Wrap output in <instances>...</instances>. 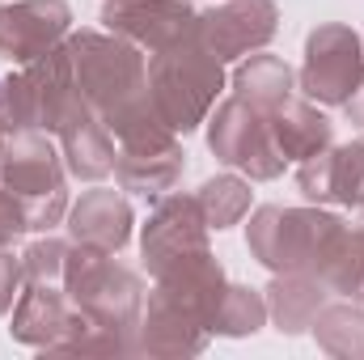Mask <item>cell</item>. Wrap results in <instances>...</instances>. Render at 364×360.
I'll list each match as a JSON object with an SVG mask.
<instances>
[{"mask_svg":"<svg viewBox=\"0 0 364 360\" xmlns=\"http://www.w3.org/2000/svg\"><path fill=\"white\" fill-rule=\"evenodd\" d=\"M0 106L9 132H47V136H60L85 115H93L77 85V68L64 43L30 64H17V73L0 77Z\"/></svg>","mask_w":364,"mask_h":360,"instance_id":"cell-1","label":"cell"},{"mask_svg":"<svg viewBox=\"0 0 364 360\" xmlns=\"http://www.w3.org/2000/svg\"><path fill=\"white\" fill-rule=\"evenodd\" d=\"M220 90H225V64L195 34L149 60L153 106L178 136H191L195 127L208 123L212 106L220 102Z\"/></svg>","mask_w":364,"mask_h":360,"instance_id":"cell-2","label":"cell"},{"mask_svg":"<svg viewBox=\"0 0 364 360\" xmlns=\"http://www.w3.org/2000/svg\"><path fill=\"white\" fill-rule=\"evenodd\" d=\"M348 221H339L335 212H326L322 203L314 208H279V203H263L255 208L250 225H246V250L272 271H301V275H318L335 233Z\"/></svg>","mask_w":364,"mask_h":360,"instance_id":"cell-3","label":"cell"},{"mask_svg":"<svg viewBox=\"0 0 364 360\" xmlns=\"http://www.w3.org/2000/svg\"><path fill=\"white\" fill-rule=\"evenodd\" d=\"M0 186L21 199L30 233H51L73 208L64 153L51 144L47 132H9L0 157Z\"/></svg>","mask_w":364,"mask_h":360,"instance_id":"cell-4","label":"cell"},{"mask_svg":"<svg viewBox=\"0 0 364 360\" xmlns=\"http://www.w3.org/2000/svg\"><path fill=\"white\" fill-rule=\"evenodd\" d=\"M64 47L73 55L77 85L97 119H110L114 110L149 93V60L136 43L110 30H73Z\"/></svg>","mask_w":364,"mask_h":360,"instance_id":"cell-5","label":"cell"},{"mask_svg":"<svg viewBox=\"0 0 364 360\" xmlns=\"http://www.w3.org/2000/svg\"><path fill=\"white\" fill-rule=\"evenodd\" d=\"M60 284H64L68 301L85 318H93L97 327L119 331V335H136L140 314H144V284H140L136 271L123 268L114 255L73 242Z\"/></svg>","mask_w":364,"mask_h":360,"instance_id":"cell-6","label":"cell"},{"mask_svg":"<svg viewBox=\"0 0 364 360\" xmlns=\"http://www.w3.org/2000/svg\"><path fill=\"white\" fill-rule=\"evenodd\" d=\"M208 149L220 166L242 170L250 182H272L288 170L284 153L275 149L272 123L263 110H255L250 102H242L237 93L216 102L208 115Z\"/></svg>","mask_w":364,"mask_h":360,"instance_id":"cell-7","label":"cell"},{"mask_svg":"<svg viewBox=\"0 0 364 360\" xmlns=\"http://www.w3.org/2000/svg\"><path fill=\"white\" fill-rule=\"evenodd\" d=\"M208 233L212 229H208L195 195H178V191L157 195V203H153V212L140 229V255H144L149 275L161 280L182 263H195V259L212 255Z\"/></svg>","mask_w":364,"mask_h":360,"instance_id":"cell-8","label":"cell"},{"mask_svg":"<svg viewBox=\"0 0 364 360\" xmlns=\"http://www.w3.org/2000/svg\"><path fill=\"white\" fill-rule=\"evenodd\" d=\"M364 73V38L343 21H322L305 38V64L296 73V90L309 102L343 106Z\"/></svg>","mask_w":364,"mask_h":360,"instance_id":"cell-9","label":"cell"},{"mask_svg":"<svg viewBox=\"0 0 364 360\" xmlns=\"http://www.w3.org/2000/svg\"><path fill=\"white\" fill-rule=\"evenodd\" d=\"M275 30H279L275 0H220L212 9H203L199 21H195V38L220 64L263 51L275 38Z\"/></svg>","mask_w":364,"mask_h":360,"instance_id":"cell-10","label":"cell"},{"mask_svg":"<svg viewBox=\"0 0 364 360\" xmlns=\"http://www.w3.org/2000/svg\"><path fill=\"white\" fill-rule=\"evenodd\" d=\"M195 4L191 0H106L102 4V26L140 51L157 55L195 34Z\"/></svg>","mask_w":364,"mask_h":360,"instance_id":"cell-11","label":"cell"},{"mask_svg":"<svg viewBox=\"0 0 364 360\" xmlns=\"http://www.w3.org/2000/svg\"><path fill=\"white\" fill-rule=\"evenodd\" d=\"M73 34L68 0H9L0 4V55L30 64Z\"/></svg>","mask_w":364,"mask_h":360,"instance_id":"cell-12","label":"cell"},{"mask_svg":"<svg viewBox=\"0 0 364 360\" xmlns=\"http://www.w3.org/2000/svg\"><path fill=\"white\" fill-rule=\"evenodd\" d=\"M296 186L309 203H339L360 208L364 203V140L331 144L305 162H296Z\"/></svg>","mask_w":364,"mask_h":360,"instance_id":"cell-13","label":"cell"},{"mask_svg":"<svg viewBox=\"0 0 364 360\" xmlns=\"http://www.w3.org/2000/svg\"><path fill=\"white\" fill-rule=\"evenodd\" d=\"M208 348V327L182 309L178 301H170L166 292H149V305L140 314L136 327V352L140 356H161V360H178V356H199Z\"/></svg>","mask_w":364,"mask_h":360,"instance_id":"cell-14","label":"cell"},{"mask_svg":"<svg viewBox=\"0 0 364 360\" xmlns=\"http://www.w3.org/2000/svg\"><path fill=\"white\" fill-rule=\"evenodd\" d=\"M132 229H136V212L127 203V191L97 186V191H85L68 208V233H73V242L93 246V250H106V255L127 250Z\"/></svg>","mask_w":364,"mask_h":360,"instance_id":"cell-15","label":"cell"},{"mask_svg":"<svg viewBox=\"0 0 364 360\" xmlns=\"http://www.w3.org/2000/svg\"><path fill=\"white\" fill-rule=\"evenodd\" d=\"M73 314H77V305L68 301L64 288H55V284H30V280H26V288H21V297H17V305H13V327H9V335H13L17 344H26V348L51 352V348L68 335Z\"/></svg>","mask_w":364,"mask_h":360,"instance_id":"cell-16","label":"cell"},{"mask_svg":"<svg viewBox=\"0 0 364 360\" xmlns=\"http://www.w3.org/2000/svg\"><path fill=\"white\" fill-rule=\"evenodd\" d=\"M267 123H272L275 149L284 153L288 166H292V162H305V157H314V153H322V149L335 144V123H331V119L318 110V102H309V97H288V102H279L272 115H267Z\"/></svg>","mask_w":364,"mask_h":360,"instance_id":"cell-17","label":"cell"},{"mask_svg":"<svg viewBox=\"0 0 364 360\" xmlns=\"http://www.w3.org/2000/svg\"><path fill=\"white\" fill-rule=\"evenodd\" d=\"M186 170V153L182 144H157V149H119L114 157V182L127 195H144L157 199L166 191H174Z\"/></svg>","mask_w":364,"mask_h":360,"instance_id":"cell-18","label":"cell"},{"mask_svg":"<svg viewBox=\"0 0 364 360\" xmlns=\"http://www.w3.org/2000/svg\"><path fill=\"white\" fill-rule=\"evenodd\" d=\"M267 297V318L275 322L279 335H305L318 318V309L331 301V288L318 275H301V271H284L263 288Z\"/></svg>","mask_w":364,"mask_h":360,"instance_id":"cell-19","label":"cell"},{"mask_svg":"<svg viewBox=\"0 0 364 360\" xmlns=\"http://www.w3.org/2000/svg\"><path fill=\"white\" fill-rule=\"evenodd\" d=\"M55 140H60V153H64V166H68L73 179L102 182V179L114 174V157H119V149H114L110 127H106L97 115H85L81 123H73V127L60 132Z\"/></svg>","mask_w":364,"mask_h":360,"instance_id":"cell-20","label":"cell"},{"mask_svg":"<svg viewBox=\"0 0 364 360\" xmlns=\"http://www.w3.org/2000/svg\"><path fill=\"white\" fill-rule=\"evenodd\" d=\"M292 90H296V73H292L279 55L255 51V55H246V60L233 68V93H237L242 102H250L255 110H263V115H272L279 102H288Z\"/></svg>","mask_w":364,"mask_h":360,"instance_id":"cell-21","label":"cell"},{"mask_svg":"<svg viewBox=\"0 0 364 360\" xmlns=\"http://www.w3.org/2000/svg\"><path fill=\"white\" fill-rule=\"evenodd\" d=\"M314 339L326 356L335 360H364V305L348 301H326L314 318Z\"/></svg>","mask_w":364,"mask_h":360,"instance_id":"cell-22","label":"cell"},{"mask_svg":"<svg viewBox=\"0 0 364 360\" xmlns=\"http://www.w3.org/2000/svg\"><path fill=\"white\" fill-rule=\"evenodd\" d=\"M318 280L331 288V297L360 301L364 288V225H343L318 268Z\"/></svg>","mask_w":364,"mask_h":360,"instance_id":"cell-23","label":"cell"},{"mask_svg":"<svg viewBox=\"0 0 364 360\" xmlns=\"http://www.w3.org/2000/svg\"><path fill=\"white\" fill-rule=\"evenodd\" d=\"M263 327H267V297L250 284H225V297H220V305L208 322V335L246 339Z\"/></svg>","mask_w":364,"mask_h":360,"instance_id":"cell-24","label":"cell"},{"mask_svg":"<svg viewBox=\"0 0 364 360\" xmlns=\"http://www.w3.org/2000/svg\"><path fill=\"white\" fill-rule=\"evenodd\" d=\"M250 199H255L250 182L237 179V174H216V179H208L195 191V203H199L208 229H216V233L220 229H233L250 212Z\"/></svg>","mask_w":364,"mask_h":360,"instance_id":"cell-25","label":"cell"},{"mask_svg":"<svg viewBox=\"0 0 364 360\" xmlns=\"http://www.w3.org/2000/svg\"><path fill=\"white\" fill-rule=\"evenodd\" d=\"M68 242L55 233H38L26 250H21V275L30 284H60L64 280V263H68Z\"/></svg>","mask_w":364,"mask_h":360,"instance_id":"cell-26","label":"cell"},{"mask_svg":"<svg viewBox=\"0 0 364 360\" xmlns=\"http://www.w3.org/2000/svg\"><path fill=\"white\" fill-rule=\"evenodd\" d=\"M21 284H26V275H21V255H13L9 246H0V318L17 305Z\"/></svg>","mask_w":364,"mask_h":360,"instance_id":"cell-27","label":"cell"},{"mask_svg":"<svg viewBox=\"0 0 364 360\" xmlns=\"http://www.w3.org/2000/svg\"><path fill=\"white\" fill-rule=\"evenodd\" d=\"M21 233H30L26 229V208H21V199L13 191L0 186V246H13Z\"/></svg>","mask_w":364,"mask_h":360,"instance_id":"cell-28","label":"cell"},{"mask_svg":"<svg viewBox=\"0 0 364 360\" xmlns=\"http://www.w3.org/2000/svg\"><path fill=\"white\" fill-rule=\"evenodd\" d=\"M343 115H348L352 127H364V73H360V81H356V90L343 97Z\"/></svg>","mask_w":364,"mask_h":360,"instance_id":"cell-29","label":"cell"},{"mask_svg":"<svg viewBox=\"0 0 364 360\" xmlns=\"http://www.w3.org/2000/svg\"><path fill=\"white\" fill-rule=\"evenodd\" d=\"M360 301H364V288H360Z\"/></svg>","mask_w":364,"mask_h":360,"instance_id":"cell-30","label":"cell"},{"mask_svg":"<svg viewBox=\"0 0 364 360\" xmlns=\"http://www.w3.org/2000/svg\"><path fill=\"white\" fill-rule=\"evenodd\" d=\"M360 212H364V203H360Z\"/></svg>","mask_w":364,"mask_h":360,"instance_id":"cell-31","label":"cell"}]
</instances>
